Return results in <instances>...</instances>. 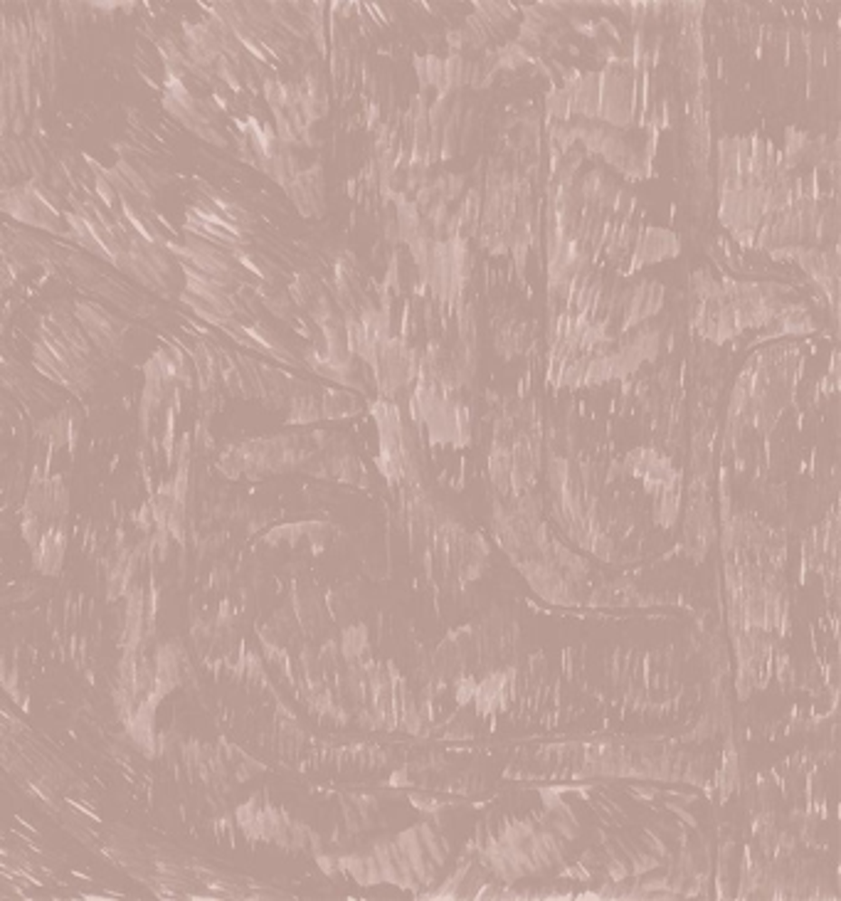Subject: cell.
<instances>
[{
  "label": "cell",
  "instance_id": "cell-1",
  "mask_svg": "<svg viewBox=\"0 0 841 901\" xmlns=\"http://www.w3.org/2000/svg\"><path fill=\"white\" fill-rule=\"evenodd\" d=\"M681 250L679 237L664 227H646L632 254V270H642L662 260H672Z\"/></svg>",
  "mask_w": 841,
  "mask_h": 901
},
{
  "label": "cell",
  "instance_id": "cell-2",
  "mask_svg": "<svg viewBox=\"0 0 841 901\" xmlns=\"http://www.w3.org/2000/svg\"><path fill=\"white\" fill-rule=\"evenodd\" d=\"M664 304V287L659 282H645L636 289L629 292L625 309V321L622 329H632V326L642 324L645 319L654 316Z\"/></svg>",
  "mask_w": 841,
  "mask_h": 901
},
{
  "label": "cell",
  "instance_id": "cell-3",
  "mask_svg": "<svg viewBox=\"0 0 841 901\" xmlns=\"http://www.w3.org/2000/svg\"><path fill=\"white\" fill-rule=\"evenodd\" d=\"M415 70L420 77L422 90H442V60L439 57H417L415 60Z\"/></svg>",
  "mask_w": 841,
  "mask_h": 901
},
{
  "label": "cell",
  "instance_id": "cell-4",
  "mask_svg": "<svg viewBox=\"0 0 841 901\" xmlns=\"http://www.w3.org/2000/svg\"><path fill=\"white\" fill-rule=\"evenodd\" d=\"M476 686H479V682H474L472 676H462V679H459V682H457V699H459V704L474 702Z\"/></svg>",
  "mask_w": 841,
  "mask_h": 901
}]
</instances>
